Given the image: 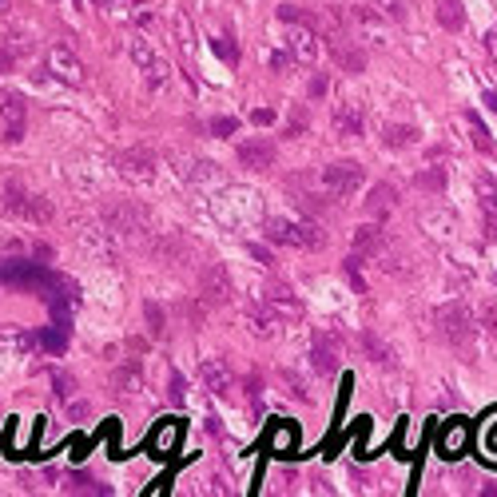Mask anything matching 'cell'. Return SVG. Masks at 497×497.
I'll return each instance as SVG.
<instances>
[{
	"instance_id": "cell-21",
	"label": "cell",
	"mask_w": 497,
	"mask_h": 497,
	"mask_svg": "<svg viewBox=\"0 0 497 497\" xmlns=\"http://www.w3.org/2000/svg\"><path fill=\"white\" fill-rule=\"evenodd\" d=\"M108 235H112L108 227H84V231H80V239H84V247L92 251V255H99L104 262H115V247H112Z\"/></svg>"
},
{
	"instance_id": "cell-14",
	"label": "cell",
	"mask_w": 497,
	"mask_h": 497,
	"mask_svg": "<svg viewBox=\"0 0 497 497\" xmlns=\"http://www.w3.org/2000/svg\"><path fill=\"white\" fill-rule=\"evenodd\" d=\"M199 374H203V382H207V390H211L215 398H231V390H235V374H231L227 358H203Z\"/></svg>"
},
{
	"instance_id": "cell-40",
	"label": "cell",
	"mask_w": 497,
	"mask_h": 497,
	"mask_svg": "<svg viewBox=\"0 0 497 497\" xmlns=\"http://www.w3.org/2000/svg\"><path fill=\"white\" fill-rule=\"evenodd\" d=\"M52 386H56V398H72V390H76V382H72V374H52Z\"/></svg>"
},
{
	"instance_id": "cell-41",
	"label": "cell",
	"mask_w": 497,
	"mask_h": 497,
	"mask_svg": "<svg viewBox=\"0 0 497 497\" xmlns=\"http://www.w3.org/2000/svg\"><path fill=\"white\" fill-rule=\"evenodd\" d=\"M290 64H295V56L286 52V44H283V48H279V52H271V68H274V72H286Z\"/></svg>"
},
{
	"instance_id": "cell-36",
	"label": "cell",
	"mask_w": 497,
	"mask_h": 497,
	"mask_svg": "<svg viewBox=\"0 0 497 497\" xmlns=\"http://www.w3.org/2000/svg\"><path fill=\"white\" fill-rule=\"evenodd\" d=\"M215 56H223L227 64H239V48H235V36H231V32L215 36Z\"/></svg>"
},
{
	"instance_id": "cell-38",
	"label": "cell",
	"mask_w": 497,
	"mask_h": 497,
	"mask_svg": "<svg viewBox=\"0 0 497 497\" xmlns=\"http://www.w3.org/2000/svg\"><path fill=\"white\" fill-rule=\"evenodd\" d=\"M235 132H239V120H235V115H215V120H211V136L223 139V136H235Z\"/></svg>"
},
{
	"instance_id": "cell-37",
	"label": "cell",
	"mask_w": 497,
	"mask_h": 497,
	"mask_svg": "<svg viewBox=\"0 0 497 497\" xmlns=\"http://www.w3.org/2000/svg\"><path fill=\"white\" fill-rule=\"evenodd\" d=\"M477 326H485V330L497 338V302H482V307H477Z\"/></svg>"
},
{
	"instance_id": "cell-5",
	"label": "cell",
	"mask_w": 497,
	"mask_h": 497,
	"mask_svg": "<svg viewBox=\"0 0 497 497\" xmlns=\"http://www.w3.org/2000/svg\"><path fill=\"white\" fill-rule=\"evenodd\" d=\"M311 366L318 374H338L342 370V335L330 326L314 330V350H311Z\"/></svg>"
},
{
	"instance_id": "cell-28",
	"label": "cell",
	"mask_w": 497,
	"mask_h": 497,
	"mask_svg": "<svg viewBox=\"0 0 497 497\" xmlns=\"http://www.w3.org/2000/svg\"><path fill=\"white\" fill-rule=\"evenodd\" d=\"M414 187H418V191H430V195H442V191H446V167H426V172H418L414 175Z\"/></svg>"
},
{
	"instance_id": "cell-33",
	"label": "cell",
	"mask_w": 497,
	"mask_h": 497,
	"mask_svg": "<svg viewBox=\"0 0 497 497\" xmlns=\"http://www.w3.org/2000/svg\"><path fill=\"white\" fill-rule=\"evenodd\" d=\"M28 223H36V227H48L52 223V203L44 195H32L28 199V215H24Z\"/></svg>"
},
{
	"instance_id": "cell-30",
	"label": "cell",
	"mask_w": 497,
	"mask_h": 497,
	"mask_svg": "<svg viewBox=\"0 0 497 497\" xmlns=\"http://www.w3.org/2000/svg\"><path fill=\"white\" fill-rule=\"evenodd\" d=\"M155 255H160V259H167V267H179V262H183L187 255H191V251H187L183 243H179V239L163 235L160 243H155Z\"/></svg>"
},
{
	"instance_id": "cell-15",
	"label": "cell",
	"mask_w": 497,
	"mask_h": 497,
	"mask_svg": "<svg viewBox=\"0 0 497 497\" xmlns=\"http://www.w3.org/2000/svg\"><path fill=\"white\" fill-rule=\"evenodd\" d=\"M239 160H243V167H255V172H267V167H274V160H279V151H274L271 139H247V144H239Z\"/></svg>"
},
{
	"instance_id": "cell-16",
	"label": "cell",
	"mask_w": 497,
	"mask_h": 497,
	"mask_svg": "<svg viewBox=\"0 0 497 497\" xmlns=\"http://www.w3.org/2000/svg\"><path fill=\"white\" fill-rule=\"evenodd\" d=\"M465 446H470V426L465 422H446V430L438 434V454L446 461H458L461 454H465Z\"/></svg>"
},
{
	"instance_id": "cell-6",
	"label": "cell",
	"mask_w": 497,
	"mask_h": 497,
	"mask_svg": "<svg viewBox=\"0 0 497 497\" xmlns=\"http://www.w3.org/2000/svg\"><path fill=\"white\" fill-rule=\"evenodd\" d=\"M127 56H132V64H136L139 72H148L151 88H160L163 80H167V68H163L160 52H155V44H151L148 36H132V40H127Z\"/></svg>"
},
{
	"instance_id": "cell-44",
	"label": "cell",
	"mask_w": 497,
	"mask_h": 497,
	"mask_svg": "<svg viewBox=\"0 0 497 497\" xmlns=\"http://www.w3.org/2000/svg\"><path fill=\"white\" fill-rule=\"evenodd\" d=\"M378 13H386V16H402V0H378Z\"/></svg>"
},
{
	"instance_id": "cell-17",
	"label": "cell",
	"mask_w": 497,
	"mask_h": 497,
	"mask_svg": "<svg viewBox=\"0 0 497 497\" xmlns=\"http://www.w3.org/2000/svg\"><path fill=\"white\" fill-rule=\"evenodd\" d=\"M362 108L354 104V99H342V104H335V132L338 139H358L362 136Z\"/></svg>"
},
{
	"instance_id": "cell-29",
	"label": "cell",
	"mask_w": 497,
	"mask_h": 497,
	"mask_svg": "<svg viewBox=\"0 0 497 497\" xmlns=\"http://www.w3.org/2000/svg\"><path fill=\"white\" fill-rule=\"evenodd\" d=\"M358 342H362V350L370 354L374 366H390V362H394V358H390V346H386V342H378V335H374V330H362Z\"/></svg>"
},
{
	"instance_id": "cell-49",
	"label": "cell",
	"mask_w": 497,
	"mask_h": 497,
	"mask_svg": "<svg viewBox=\"0 0 497 497\" xmlns=\"http://www.w3.org/2000/svg\"><path fill=\"white\" fill-rule=\"evenodd\" d=\"M251 255H255L259 262H271V251H267V247H255V243H251Z\"/></svg>"
},
{
	"instance_id": "cell-22",
	"label": "cell",
	"mask_w": 497,
	"mask_h": 497,
	"mask_svg": "<svg viewBox=\"0 0 497 497\" xmlns=\"http://www.w3.org/2000/svg\"><path fill=\"white\" fill-rule=\"evenodd\" d=\"M398 207V191L390 183H374L370 187V199H366V211L374 215V219H386V215Z\"/></svg>"
},
{
	"instance_id": "cell-19",
	"label": "cell",
	"mask_w": 497,
	"mask_h": 497,
	"mask_svg": "<svg viewBox=\"0 0 497 497\" xmlns=\"http://www.w3.org/2000/svg\"><path fill=\"white\" fill-rule=\"evenodd\" d=\"M247 330L255 338H274L279 335V314L267 307V302H251V311H247Z\"/></svg>"
},
{
	"instance_id": "cell-50",
	"label": "cell",
	"mask_w": 497,
	"mask_h": 497,
	"mask_svg": "<svg viewBox=\"0 0 497 497\" xmlns=\"http://www.w3.org/2000/svg\"><path fill=\"white\" fill-rule=\"evenodd\" d=\"M8 68H13V52L0 48V72H8Z\"/></svg>"
},
{
	"instance_id": "cell-8",
	"label": "cell",
	"mask_w": 497,
	"mask_h": 497,
	"mask_svg": "<svg viewBox=\"0 0 497 497\" xmlns=\"http://www.w3.org/2000/svg\"><path fill=\"white\" fill-rule=\"evenodd\" d=\"M286 52L295 56V64H314L318 60V28L298 20V24H286Z\"/></svg>"
},
{
	"instance_id": "cell-3",
	"label": "cell",
	"mask_w": 497,
	"mask_h": 497,
	"mask_svg": "<svg viewBox=\"0 0 497 497\" xmlns=\"http://www.w3.org/2000/svg\"><path fill=\"white\" fill-rule=\"evenodd\" d=\"M104 227L112 235H139V231H148V211L139 203H132V199L104 203Z\"/></svg>"
},
{
	"instance_id": "cell-2",
	"label": "cell",
	"mask_w": 497,
	"mask_h": 497,
	"mask_svg": "<svg viewBox=\"0 0 497 497\" xmlns=\"http://www.w3.org/2000/svg\"><path fill=\"white\" fill-rule=\"evenodd\" d=\"M267 243H274V247H323L326 235L318 231L314 223H286V219H271L267 223Z\"/></svg>"
},
{
	"instance_id": "cell-35",
	"label": "cell",
	"mask_w": 497,
	"mask_h": 497,
	"mask_svg": "<svg viewBox=\"0 0 497 497\" xmlns=\"http://www.w3.org/2000/svg\"><path fill=\"white\" fill-rule=\"evenodd\" d=\"M465 120H470V132H473V148L477 151H493V139H489V132H485V124L482 120H477V115H465Z\"/></svg>"
},
{
	"instance_id": "cell-52",
	"label": "cell",
	"mask_w": 497,
	"mask_h": 497,
	"mask_svg": "<svg viewBox=\"0 0 497 497\" xmlns=\"http://www.w3.org/2000/svg\"><path fill=\"white\" fill-rule=\"evenodd\" d=\"M485 108H489V112H497V92H485Z\"/></svg>"
},
{
	"instance_id": "cell-11",
	"label": "cell",
	"mask_w": 497,
	"mask_h": 497,
	"mask_svg": "<svg viewBox=\"0 0 497 497\" xmlns=\"http://www.w3.org/2000/svg\"><path fill=\"white\" fill-rule=\"evenodd\" d=\"M262 446H267V454H274V458H290V454H298V426L283 422V418H271Z\"/></svg>"
},
{
	"instance_id": "cell-25",
	"label": "cell",
	"mask_w": 497,
	"mask_h": 497,
	"mask_svg": "<svg viewBox=\"0 0 497 497\" xmlns=\"http://www.w3.org/2000/svg\"><path fill=\"white\" fill-rule=\"evenodd\" d=\"M32 346H36V335H28V330H20V326H4V330H0V350L28 354Z\"/></svg>"
},
{
	"instance_id": "cell-13",
	"label": "cell",
	"mask_w": 497,
	"mask_h": 497,
	"mask_svg": "<svg viewBox=\"0 0 497 497\" xmlns=\"http://www.w3.org/2000/svg\"><path fill=\"white\" fill-rule=\"evenodd\" d=\"M199 302L203 307H223L231 302V279H227L223 267H207L203 279H199Z\"/></svg>"
},
{
	"instance_id": "cell-31",
	"label": "cell",
	"mask_w": 497,
	"mask_h": 497,
	"mask_svg": "<svg viewBox=\"0 0 497 497\" xmlns=\"http://www.w3.org/2000/svg\"><path fill=\"white\" fill-rule=\"evenodd\" d=\"M28 199H32V195H28L20 183H8V191H4V211L24 219V215H28Z\"/></svg>"
},
{
	"instance_id": "cell-51",
	"label": "cell",
	"mask_w": 497,
	"mask_h": 497,
	"mask_svg": "<svg viewBox=\"0 0 497 497\" xmlns=\"http://www.w3.org/2000/svg\"><path fill=\"white\" fill-rule=\"evenodd\" d=\"M72 418H76V422H84V418H88V406H84V402H76V406H72Z\"/></svg>"
},
{
	"instance_id": "cell-43",
	"label": "cell",
	"mask_w": 497,
	"mask_h": 497,
	"mask_svg": "<svg viewBox=\"0 0 497 497\" xmlns=\"http://www.w3.org/2000/svg\"><path fill=\"white\" fill-rule=\"evenodd\" d=\"M4 255H24V243L13 239V235H0V259H4Z\"/></svg>"
},
{
	"instance_id": "cell-9",
	"label": "cell",
	"mask_w": 497,
	"mask_h": 497,
	"mask_svg": "<svg viewBox=\"0 0 497 497\" xmlns=\"http://www.w3.org/2000/svg\"><path fill=\"white\" fill-rule=\"evenodd\" d=\"M115 172H120V179H127V183H151V179H155V160H151V151H144V148L124 151V155L115 160Z\"/></svg>"
},
{
	"instance_id": "cell-47",
	"label": "cell",
	"mask_w": 497,
	"mask_h": 497,
	"mask_svg": "<svg viewBox=\"0 0 497 497\" xmlns=\"http://www.w3.org/2000/svg\"><path fill=\"white\" fill-rule=\"evenodd\" d=\"M326 88H330V80H326V76H314V80H311V96H314V99L326 96Z\"/></svg>"
},
{
	"instance_id": "cell-46",
	"label": "cell",
	"mask_w": 497,
	"mask_h": 497,
	"mask_svg": "<svg viewBox=\"0 0 497 497\" xmlns=\"http://www.w3.org/2000/svg\"><path fill=\"white\" fill-rule=\"evenodd\" d=\"M251 124H259V127L274 124V112H271V108H259V112H251Z\"/></svg>"
},
{
	"instance_id": "cell-24",
	"label": "cell",
	"mask_w": 497,
	"mask_h": 497,
	"mask_svg": "<svg viewBox=\"0 0 497 497\" xmlns=\"http://www.w3.org/2000/svg\"><path fill=\"white\" fill-rule=\"evenodd\" d=\"M434 16H438V24L446 28V32H458V28L465 24V8H461V0H438Z\"/></svg>"
},
{
	"instance_id": "cell-1",
	"label": "cell",
	"mask_w": 497,
	"mask_h": 497,
	"mask_svg": "<svg viewBox=\"0 0 497 497\" xmlns=\"http://www.w3.org/2000/svg\"><path fill=\"white\" fill-rule=\"evenodd\" d=\"M438 326H442V338H446L449 346L470 358L473 338H477V318H473L470 307H465V302H449V307H442V311H438Z\"/></svg>"
},
{
	"instance_id": "cell-26",
	"label": "cell",
	"mask_w": 497,
	"mask_h": 497,
	"mask_svg": "<svg viewBox=\"0 0 497 497\" xmlns=\"http://www.w3.org/2000/svg\"><path fill=\"white\" fill-rule=\"evenodd\" d=\"M382 144L386 148H410V144H418V127L414 124H390V127H382Z\"/></svg>"
},
{
	"instance_id": "cell-12",
	"label": "cell",
	"mask_w": 497,
	"mask_h": 497,
	"mask_svg": "<svg viewBox=\"0 0 497 497\" xmlns=\"http://www.w3.org/2000/svg\"><path fill=\"white\" fill-rule=\"evenodd\" d=\"M262 302L279 314V323H302V298H298L286 283H271V290H267Z\"/></svg>"
},
{
	"instance_id": "cell-20",
	"label": "cell",
	"mask_w": 497,
	"mask_h": 497,
	"mask_svg": "<svg viewBox=\"0 0 497 497\" xmlns=\"http://www.w3.org/2000/svg\"><path fill=\"white\" fill-rule=\"evenodd\" d=\"M346 40H350V32L346 36H335L330 40V52H335V60H338L342 72H362V68H366V52H362L358 44H346Z\"/></svg>"
},
{
	"instance_id": "cell-32",
	"label": "cell",
	"mask_w": 497,
	"mask_h": 497,
	"mask_svg": "<svg viewBox=\"0 0 497 497\" xmlns=\"http://www.w3.org/2000/svg\"><path fill=\"white\" fill-rule=\"evenodd\" d=\"M36 346L52 350V354L68 350V326H48V330H40V335H36Z\"/></svg>"
},
{
	"instance_id": "cell-27",
	"label": "cell",
	"mask_w": 497,
	"mask_h": 497,
	"mask_svg": "<svg viewBox=\"0 0 497 497\" xmlns=\"http://www.w3.org/2000/svg\"><path fill=\"white\" fill-rule=\"evenodd\" d=\"M139 390V366L127 362V366H115L112 370V394H132Z\"/></svg>"
},
{
	"instance_id": "cell-7",
	"label": "cell",
	"mask_w": 497,
	"mask_h": 497,
	"mask_svg": "<svg viewBox=\"0 0 497 497\" xmlns=\"http://www.w3.org/2000/svg\"><path fill=\"white\" fill-rule=\"evenodd\" d=\"M24 115H28L24 96L13 92V88H0V120H4V139H8V144H20V139H24Z\"/></svg>"
},
{
	"instance_id": "cell-54",
	"label": "cell",
	"mask_w": 497,
	"mask_h": 497,
	"mask_svg": "<svg viewBox=\"0 0 497 497\" xmlns=\"http://www.w3.org/2000/svg\"><path fill=\"white\" fill-rule=\"evenodd\" d=\"M13 13V4H8V0H0V16H8Z\"/></svg>"
},
{
	"instance_id": "cell-48",
	"label": "cell",
	"mask_w": 497,
	"mask_h": 497,
	"mask_svg": "<svg viewBox=\"0 0 497 497\" xmlns=\"http://www.w3.org/2000/svg\"><path fill=\"white\" fill-rule=\"evenodd\" d=\"M485 446H489V454H497V422H489V434H485Z\"/></svg>"
},
{
	"instance_id": "cell-53",
	"label": "cell",
	"mask_w": 497,
	"mask_h": 497,
	"mask_svg": "<svg viewBox=\"0 0 497 497\" xmlns=\"http://www.w3.org/2000/svg\"><path fill=\"white\" fill-rule=\"evenodd\" d=\"M99 8H112V4H136V0H96Z\"/></svg>"
},
{
	"instance_id": "cell-4",
	"label": "cell",
	"mask_w": 497,
	"mask_h": 497,
	"mask_svg": "<svg viewBox=\"0 0 497 497\" xmlns=\"http://www.w3.org/2000/svg\"><path fill=\"white\" fill-rule=\"evenodd\" d=\"M323 187L330 191L335 199H346V195H354L362 187V179H366V167L362 163H354V160H338V163H330V167H323Z\"/></svg>"
},
{
	"instance_id": "cell-10",
	"label": "cell",
	"mask_w": 497,
	"mask_h": 497,
	"mask_svg": "<svg viewBox=\"0 0 497 497\" xmlns=\"http://www.w3.org/2000/svg\"><path fill=\"white\" fill-rule=\"evenodd\" d=\"M48 72L56 76V80H64V84H72V88L84 84V64L76 60V52L68 48V44H52V52H48Z\"/></svg>"
},
{
	"instance_id": "cell-42",
	"label": "cell",
	"mask_w": 497,
	"mask_h": 497,
	"mask_svg": "<svg viewBox=\"0 0 497 497\" xmlns=\"http://www.w3.org/2000/svg\"><path fill=\"white\" fill-rule=\"evenodd\" d=\"M167 398H172L175 406H183V402H187V386H183L179 374H172V390H167Z\"/></svg>"
},
{
	"instance_id": "cell-45",
	"label": "cell",
	"mask_w": 497,
	"mask_h": 497,
	"mask_svg": "<svg viewBox=\"0 0 497 497\" xmlns=\"http://www.w3.org/2000/svg\"><path fill=\"white\" fill-rule=\"evenodd\" d=\"M283 382H286V386H290V394H295V398H298V402H307V390H302V382H298L295 374H283Z\"/></svg>"
},
{
	"instance_id": "cell-34",
	"label": "cell",
	"mask_w": 497,
	"mask_h": 497,
	"mask_svg": "<svg viewBox=\"0 0 497 497\" xmlns=\"http://www.w3.org/2000/svg\"><path fill=\"white\" fill-rule=\"evenodd\" d=\"M64 493H108V485L92 482V477H84V473H72V477L64 482Z\"/></svg>"
},
{
	"instance_id": "cell-39",
	"label": "cell",
	"mask_w": 497,
	"mask_h": 497,
	"mask_svg": "<svg viewBox=\"0 0 497 497\" xmlns=\"http://www.w3.org/2000/svg\"><path fill=\"white\" fill-rule=\"evenodd\" d=\"M144 318H148V330L160 338L163 335V323H167V318H163V311L155 307V302H148V307H144Z\"/></svg>"
},
{
	"instance_id": "cell-18",
	"label": "cell",
	"mask_w": 497,
	"mask_h": 497,
	"mask_svg": "<svg viewBox=\"0 0 497 497\" xmlns=\"http://www.w3.org/2000/svg\"><path fill=\"white\" fill-rule=\"evenodd\" d=\"M179 438H183L179 422H160L155 434H151V442H148L151 458H175V454H179Z\"/></svg>"
},
{
	"instance_id": "cell-23",
	"label": "cell",
	"mask_w": 497,
	"mask_h": 497,
	"mask_svg": "<svg viewBox=\"0 0 497 497\" xmlns=\"http://www.w3.org/2000/svg\"><path fill=\"white\" fill-rule=\"evenodd\" d=\"M382 247H386V235H382V227H378V223H366V227L354 231V251H358V255L374 259Z\"/></svg>"
}]
</instances>
